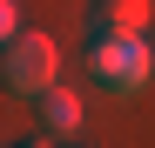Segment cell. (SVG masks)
I'll list each match as a JSON object with an SVG mask.
<instances>
[{"mask_svg":"<svg viewBox=\"0 0 155 148\" xmlns=\"http://www.w3.org/2000/svg\"><path fill=\"white\" fill-rule=\"evenodd\" d=\"M0 81H7V94H20V101H41L47 88H61V47L47 34H14L0 47Z\"/></svg>","mask_w":155,"mask_h":148,"instance_id":"1","label":"cell"},{"mask_svg":"<svg viewBox=\"0 0 155 148\" xmlns=\"http://www.w3.org/2000/svg\"><path fill=\"white\" fill-rule=\"evenodd\" d=\"M88 67H94V81L108 94H135L155 74V47H148V34H94Z\"/></svg>","mask_w":155,"mask_h":148,"instance_id":"2","label":"cell"},{"mask_svg":"<svg viewBox=\"0 0 155 148\" xmlns=\"http://www.w3.org/2000/svg\"><path fill=\"white\" fill-rule=\"evenodd\" d=\"M94 34H148L155 20V0H94Z\"/></svg>","mask_w":155,"mask_h":148,"instance_id":"3","label":"cell"},{"mask_svg":"<svg viewBox=\"0 0 155 148\" xmlns=\"http://www.w3.org/2000/svg\"><path fill=\"white\" fill-rule=\"evenodd\" d=\"M34 108H41V128L47 135H74L81 128V94H68V88H47Z\"/></svg>","mask_w":155,"mask_h":148,"instance_id":"4","label":"cell"},{"mask_svg":"<svg viewBox=\"0 0 155 148\" xmlns=\"http://www.w3.org/2000/svg\"><path fill=\"white\" fill-rule=\"evenodd\" d=\"M14 34H20V14H14V0H0V47H7Z\"/></svg>","mask_w":155,"mask_h":148,"instance_id":"5","label":"cell"},{"mask_svg":"<svg viewBox=\"0 0 155 148\" xmlns=\"http://www.w3.org/2000/svg\"><path fill=\"white\" fill-rule=\"evenodd\" d=\"M27 148H41V141H27Z\"/></svg>","mask_w":155,"mask_h":148,"instance_id":"6","label":"cell"}]
</instances>
